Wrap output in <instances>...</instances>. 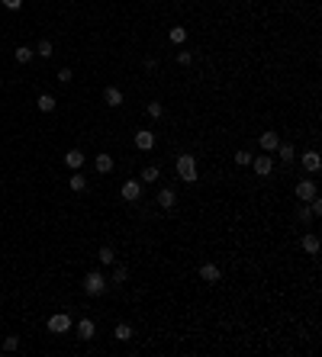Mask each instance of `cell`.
Masks as SVG:
<instances>
[{"label": "cell", "instance_id": "6da1fadb", "mask_svg": "<svg viewBox=\"0 0 322 357\" xmlns=\"http://www.w3.org/2000/svg\"><path fill=\"white\" fill-rule=\"evenodd\" d=\"M174 171H177V177L187 180V184H197V180H200V171H197V158H194V155H177Z\"/></svg>", "mask_w": 322, "mask_h": 357}, {"label": "cell", "instance_id": "7a4b0ae2", "mask_svg": "<svg viewBox=\"0 0 322 357\" xmlns=\"http://www.w3.org/2000/svg\"><path fill=\"white\" fill-rule=\"evenodd\" d=\"M84 293L87 296H103V293H107V277L97 274V271H90L84 277Z\"/></svg>", "mask_w": 322, "mask_h": 357}, {"label": "cell", "instance_id": "3957f363", "mask_svg": "<svg viewBox=\"0 0 322 357\" xmlns=\"http://www.w3.org/2000/svg\"><path fill=\"white\" fill-rule=\"evenodd\" d=\"M49 332H52V335L71 332V316H68V312H55V316L49 319Z\"/></svg>", "mask_w": 322, "mask_h": 357}, {"label": "cell", "instance_id": "277c9868", "mask_svg": "<svg viewBox=\"0 0 322 357\" xmlns=\"http://www.w3.org/2000/svg\"><path fill=\"white\" fill-rule=\"evenodd\" d=\"M155 142H158V138H155L152 129H139V132H135V148H139V151H152Z\"/></svg>", "mask_w": 322, "mask_h": 357}, {"label": "cell", "instance_id": "5b68a950", "mask_svg": "<svg viewBox=\"0 0 322 357\" xmlns=\"http://www.w3.org/2000/svg\"><path fill=\"white\" fill-rule=\"evenodd\" d=\"M251 168H255L258 177H267V174L274 171V158L271 155H258V158H251Z\"/></svg>", "mask_w": 322, "mask_h": 357}, {"label": "cell", "instance_id": "8992f818", "mask_svg": "<svg viewBox=\"0 0 322 357\" xmlns=\"http://www.w3.org/2000/svg\"><path fill=\"white\" fill-rule=\"evenodd\" d=\"M293 193H297V199H300V203H309V199L316 196V184H312V180H297Z\"/></svg>", "mask_w": 322, "mask_h": 357}, {"label": "cell", "instance_id": "52a82bcc", "mask_svg": "<svg viewBox=\"0 0 322 357\" xmlns=\"http://www.w3.org/2000/svg\"><path fill=\"white\" fill-rule=\"evenodd\" d=\"M300 248L306 251V254H319V248H322L319 235H316V232H303V238H300Z\"/></svg>", "mask_w": 322, "mask_h": 357}, {"label": "cell", "instance_id": "ba28073f", "mask_svg": "<svg viewBox=\"0 0 322 357\" xmlns=\"http://www.w3.org/2000/svg\"><path fill=\"white\" fill-rule=\"evenodd\" d=\"M119 193H123V199H126V203H135V199L142 196V180H126Z\"/></svg>", "mask_w": 322, "mask_h": 357}, {"label": "cell", "instance_id": "9c48e42d", "mask_svg": "<svg viewBox=\"0 0 322 357\" xmlns=\"http://www.w3.org/2000/svg\"><path fill=\"white\" fill-rule=\"evenodd\" d=\"M74 332H77V338H81V341H90L94 335H97V325H94V319H81L74 325Z\"/></svg>", "mask_w": 322, "mask_h": 357}, {"label": "cell", "instance_id": "30bf717a", "mask_svg": "<svg viewBox=\"0 0 322 357\" xmlns=\"http://www.w3.org/2000/svg\"><path fill=\"white\" fill-rule=\"evenodd\" d=\"M158 206H161V210H174V206H177V193H174V190L171 187H161L158 190Z\"/></svg>", "mask_w": 322, "mask_h": 357}, {"label": "cell", "instance_id": "8fae6325", "mask_svg": "<svg viewBox=\"0 0 322 357\" xmlns=\"http://www.w3.org/2000/svg\"><path fill=\"white\" fill-rule=\"evenodd\" d=\"M319 168H322V158H319L316 148L303 155V171H306V174H319Z\"/></svg>", "mask_w": 322, "mask_h": 357}, {"label": "cell", "instance_id": "7c38bea8", "mask_svg": "<svg viewBox=\"0 0 322 357\" xmlns=\"http://www.w3.org/2000/svg\"><path fill=\"white\" fill-rule=\"evenodd\" d=\"M200 280H206V283H219L222 280V271L216 264H200Z\"/></svg>", "mask_w": 322, "mask_h": 357}, {"label": "cell", "instance_id": "4fadbf2b", "mask_svg": "<svg viewBox=\"0 0 322 357\" xmlns=\"http://www.w3.org/2000/svg\"><path fill=\"white\" fill-rule=\"evenodd\" d=\"M258 142H261V148H264V151H274V148L281 145V135H277L274 129H267V132H261Z\"/></svg>", "mask_w": 322, "mask_h": 357}, {"label": "cell", "instance_id": "5bb4252c", "mask_svg": "<svg viewBox=\"0 0 322 357\" xmlns=\"http://www.w3.org/2000/svg\"><path fill=\"white\" fill-rule=\"evenodd\" d=\"M81 164H84V151L71 148V151L65 155V168H68V171H81Z\"/></svg>", "mask_w": 322, "mask_h": 357}, {"label": "cell", "instance_id": "9a60e30c", "mask_svg": "<svg viewBox=\"0 0 322 357\" xmlns=\"http://www.w3.org/2000/svg\"><path fill=\"white\" fill-rule=\"evenodd\" d=\"M103 103H107V107H123V90H119V87H107V90H103Z\"/></svg>", "mask_w": 322, "mask_h": 357}, {"label": "cell", "instance_id": "2e32d148", "mask_svg": "<svg viewBox=\"0 0 322 357\" xmlns=\"http://www.w3.org/2000/svg\"><path fill=\"white\" fill-rule=\"evenodd\" d=\"M168 42H171V45H184V42H187V29H184V26H171V29H168Z\"/></svg>", "mask_w": 322, "mask_h": 357}, {"label": "cell", "instance_id": "e0dca14e", "mask_svg": "<svg viewBox=\"0 0 322 357\" xmlns=\"http://www.w3.org/2000/svg\"><path fill=\"white\" fill-rule=\"evenodd\" d=\"M113 338H116V341H132V325H129V322H119V325L113 328Z\"/></svg>", "mask_w": 322, "mask_h": 357}, {"label": "cell", "instance_id": "ac0fdd59", "mask_svg": "<svg viewBox=\"0 0 322 357\" xmlns=\"http://www.w3.org/2000/svg\"><path fill=\"white\" fill-rule=\"evenodd\" d=\"M55 97H52V93H39V100H36V107H39V113H52L55 110Z\"/></svg>", "mask_w": 322, "mask_h": 357}, {"label": "cell", "instance_id": "d6986e66", "mask_svg": "<svg viewBox=\"0 0 322 357\" xmlns=\"http://www.w3.org/2000/svg\"><path fill=\"white\" fill-rule=\"evenodd\" d=\"M32 55H36V52H32L29 45H20V48H16V52H13V58H16V65H29V62H32Z\"/></svg>", "mask_w": 322, "mask_h": 357}, {"label": "cell", "instance_id": "ffe728a7", "mask_svg": "<svg viewBox=\"0 0 322 357\" xmlns=\"http://www.w3.org/2000/svg\"><path fill=\"white\" fill-rule=\"evenodd\" d=\"M274 151L281 155V161H293V158H297V148H293L290 142H281V145L274 148Z\"/></svg>", "mask_w": 322, "mask_h": 357}, {"label": "cell", "instance_id": "44dd1931", "mask_svg": "<svg viewBox=\"0 0 322 357\" xmlns=\"http://www.w3.org/2000/svg\"><path fill=\"white\" fill-rule=\"evenodd\" d=\"M158 177H161L158 164H149V168H142V174H139V180H145V184H152V180H158Z\"/></svg>", "mask_w": 322, "mask_h": 357}, {"label": "cell", "instance_id": "7402d4cb", "mask_svg": "<svg viewBox=\"0 0 322 357\" xmlns=\"http://www.w3.org/2000/svg\"><path fill=\"white\" fill-rule=\"evenodd\" d=\"M97 261H100V264H116V251H113L110 245H103L97 251Z\"/></svg>", "mask_w": 322, "mask_h": 357}, {"label": "cell", "instance_id": "603a6c76", "mask_svg": "<svg viewBox=\"0 0 322 357\" xmlns=\"http://www.w3.org/2000/svg\"><path fill=\"white\" fill-rule=\"evenodd\" d=\"M32 52H36V55H39V58H45V62H49V58H52V55H55V48H52V42H49V39H42V42H39V45H36V48H32Z\"/></svg>", "mask_w": 322, "mask_h": 357}, {"label": "cell", "instance_id": "cb8c5ba5", "mask_svg": "<svg viewBox=\"0 0 322 357\" xmlns=\"http://www.w3.org/2000/svg\"><path fill=\"white\" fill-rule=\"evenodd\" d=\"M71 190H74V193H84V190H87V177H84L81 171L71 174Z\"/></svg>", "mask_w": 322, "mask_h": 357}, {"label": "cell", "instance_id": "d4e9b609", "mask_svg": "<svg viewBox=\"0 0 322 357\" xmlns=\"http://www.w3.org/2000/svg\"><path fill=\"white\" fill-rule=\"evenodd\" d=\"M113 171V158L110 155H97V174H110Z\"/></svg>", "mask_w": 322, "mask_h": 357}, {"label": "cell", "instance_id": "484cf974", "mask_svg": "<svg viewBox=\"0 0 322 357\" xmlns=\"http://www.w3.org/2000/svg\"><path fill=\"white\" fill-rule=\"evenodd\" d=\"M126 280H129V271H126V267H123V264H119V267H116V271H113V283H116V286H123Z\"/></svg>", "mask_w": 322, "mask_h": 357}, {"label": "cell", "instance_id": "4316f807", "mask_svg": "<svg viewBox=\"0 0 322 357\" xmlns=\"http://www.w3.org/2000/svg\"><path fill=\"white\" fill-rule=\"evenodd\" d=\"M297 219H300L303 225H309V222H312V213H309V206H306V203H300V210H297Z\"/></svg>", "mask_w": 322, "mask_h": 357}, {"label": "cell", "instance_id": "83f0119b", "mask_svg": "<svg viewBox=\"0 0 322 357\" xmlns=\"http://www.w3.org/2000/svg\"><path fill=\"white\" fill-rule=\"evenodd\" d=\"M149 116H152V119H161V116H164V107H161L158 100H152V103H149Z\"/></svg>", "mask_w": 322, "mask_h": 357}, {"label": "cell", "instance_id": "f1b7e54d", "mask_svg": "<svg viewBox=\"0 0 322 357\" xmlns=\"http://www.w3.org/2000/svg\"><path fill=\"white\" fill-rule=\"evenodd\" d=\"M4 351H20V338H16V335H7V338H4Z\"/></svg>", "mask_w": 322, "mask_h": 357}, {"label": "cell", "instance_id": "f546056e", "mask_svg": "<svg viewBox=\"0 0 322 357\" xmlns=\"http://www.w3.org/2000/svg\"><path fill=\"white\" fill-rule=\"evenodd\" d=\"M236 164L248 168V164H251V151H245V148H242V151H236Z\"/></svg>", "mask_w": 322, "mask_h": 357}, {"label": "cell", "instance_id": "4dcf8cb0", "mask_svg": "<svg viewBox=\"0 0 322 357\" xmlns=\"http://www.w3.org/2000/svg\"><path fill=\"white\" fill-rule=\"evenodd\" d=\"M55 81L58 84H71V68H62V71L55 74Z\"/></svg>", "mask_w": 322, "mask_h": 357}, {"label": "cell", "instance_id": "1f68e13d", "mask_svg": "<svg viewBox=\"0 0 322 357\" xmlns=\"http://www.w3.org/2000/svg\"><path fill=\"white\" fill-rule=\"evenodd\" d=\"M0 4H4L7 10H20V7H23V0H0Z\"/></svg>", "mask_w": 322, "mask_h": 357}, {"label": "cell", "instance_id": "d6a6232c", "mask_svg": "<svg viewBox=\"0 0 322 357\" xmlns=\"http://www.w3.org/2000/svg\"><path fill=\"white\" fill-rule=\"evenodd\" d=\"M177 62L180 65H190V62H194V55H190V52H177Z\"/></svg>", "mask_w": 322, "mask_h": 357}]
</instances>
